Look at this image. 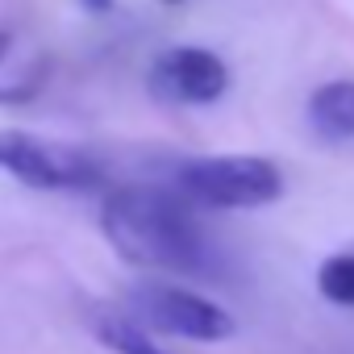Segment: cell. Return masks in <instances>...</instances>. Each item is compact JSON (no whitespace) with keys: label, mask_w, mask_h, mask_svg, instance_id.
<instances>
[{"label":"cell","mask_w":354,"mask_h":354,"mask_svg":"<svg viewBox=\"0 0 354 354\" xmlns=\"http://www.w3.org/2000/svg\"><path fill=\"white\" fill-rule=\"evenodd\" d=\"M100 230L109 246L133 267L201 279L221 275V254L196 221V205L175 188L129 184L109 192L100 205Z\"/></svg>","instance_id":"1"},{"label":"cell","mask_w":354,"mask_h":354,"mask_svg":"<svg viewBox=\"0 0 354 354\" xmlns=\"http://www.w3.org/2000/svg\"><path fill=\"white\" fill-rule=\"evenodd\" d=\"M171 188L201 209H263L283 196V171L259 154H205L175 167Z\"/></svg>","instance_id":"2"},{"label":"cell","mask_w":354,"mask_h":354,"mask_svg":"<svg viewBox=\"0 0 354 354\" xmlns=\"http://www.w3.org/2000/svg\"><path fill=\"white\" fill-rule=\"evenodd\" d=\"M0 171L38 192H84L104 180L100 162L88 150L17 129L0 133Z\"/></svg>","instance_id":"3"},{"label":"cell","mask_w":354,"mask_h":354,"mask_svg":"<svg viewBox=\"0 0 354 354\" xmlns=\"http://www.w3.org/2000/svg\"><path fill=\"white\" fill-rule=\"evenodd\" d=\"M129 308H133V321L142 329L188 337V342H225L238 329V321L217 300H205L201 292H188V288L167 283V279L138 283L129 292Z\"/></svg>","instance_id":"4"},{"label":"cell","mask_w":354,"mask_h":354,"mask_svg":"<svg viewBox=\"0 0 354 354\" xmlns=\"http://www.w3.org/2000/svg\"><path fill=\"white\" fill-rule=\"evenodd\" d=\"M230 88V67L205 46H171L150 67V92L167 104H213Z\"/></svg>","instance_id":"5"},{"label":"cell","mask_w":354,"mask_h":354,"mask_svg":"<svg viewBox=\"0 0 354 354\" xmlns=\"http://www.w3.org/2000/svg\"><path fill=\"white\" fill-rule=\"evenodd\" d=\"M308 125L325 142H350L354 138V80L321 84L308 96Z\"/></svg>","instance_id":"6"},{"label":"cell","mask_w":354,"mask_h":354,"mask_svg":"<svg viewBox=\"0 0 354 354\" xmlns=\"http://www.w3.org/2000/svg\"><path fill=\"white\" fill-rule=\"evenodd\" d=\"M317 288L325 300L342 304V308H354V254H333L321 263L317 271Z\"/></svg>","instance_id":"7"},{"label":"cell","mask_w":354,"mask_h":354,"mask_svg":"<svg viewBox=\"0 0 354 354\" xmlns=\"http://www.w3.org/2000/svg\"><path fill=\"white\" fill-rule=\"evenodd\" d=\"M96 337L113 354H167L142 325H129V321H100L96 325Z\"/></svg>","instance_id":"8"},{"label":"cell","mask_w":354,"mask_h":354,"mask_svg":"<svg viewBox=\"0 0 354 354\" xmlns=\"http://www.w3.org/2000/svg\"><path fill=\"white\" fill-rule=\"evenodd\" d=\"M9 50H13V34H9V30H0V63H5Z\"/></svg>","instance_id":"9"},{"label":"cell","mask_w":354,"mask_h":354,"mask_svg":"<svg viewBox=\"0 0 354 354\" xmlns=\"http://www.w3.org/2000/svg\"><path fill=\"white\" fill-rule=\"evenodd\" d=\"M84 5H88L92 13H109V5H113V0H84Z\"/></svg>","instance_id":"10"},{"label":"cell","mask_w":354,"mask_h":354,"mask_svg":"<svg viewBox=\"0 0 354 354\" xmlns=\"http://www.w3.org/2000/svg\"><path fill=\"white\" fill-rule=\"evenodd\" d=\"M162 5H180V0H162Z\"/></svg>","instance_id":"11"}]
</instances>
